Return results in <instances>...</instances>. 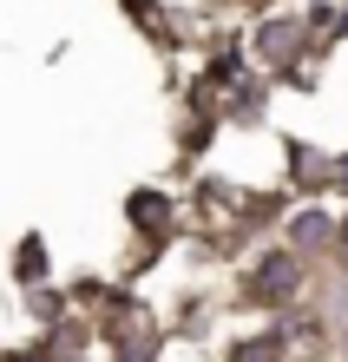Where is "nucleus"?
Segmentation results:
<instances>
[{
	"mask_svg": "<svg viewBox=\"0 0 348 362\" xmlns=\"http://www.w3.org/2000/svg\"><path fill=\"white\" fill-rule=\"evenodd\" d=\"M40 264H47V250H40V238H27L20 244V284H40V276H47Z\"/></svg>",
	"mask_w": 348,
	"mask_h": 362,
	"instance_id": "0eeeda50",
	"label": "nucleus"
},
{
	"mask_svg": "<svg viewBox=\"0 0 348 362\" xmlns=\"http://www.w3.org/2000/svg\"><path fill=\"white\" fill-rule=\"evenodd\" d=\"M329 33L348 40V0H329Z\"/></svg>",
	"mask_w": 348,
	"mask_h": 362,
	"instance_id": "6e6552de",
	"label": "nucleus"
},
{
	"mask_svg": "<svg viewBox=\"0 0 348 362\" xmlns=\"http://www.w3.org/2000/svg\"><path fill=\"white\" fill-rule=\"evenodd\" d=\"M335 191H342V204H348V152L335 158Z\"/></svg>",
	"mask_w": 348,
	"mask_h": 362,
	"instance_id": "9d476101",
	"label": "nucleus"
},
{
	"mask_svg": "<svg viewBox=\"0 0 348 362\" xmlns=\"http://www.w3.org/2000/svg\"><path fill=\"white\" fill-rule=\"evenodd\" d=\"M119 362H158V336L151 329H125L119 336Z\"/></svg>",
	"mask_w": 348,
	"mask_h": 362,
	"instance_id": "423d86ee",
	"label": "nucleus"
},
{
	"mask_svg": "<svg viewBox=\"0 0 348 362\" xmlns=\"http://www.w3.org/2000/svg\"><path fill=\"white\" fill-rule=\"evenodd\" d=\"M125 218H132L151 244H164V238H171V218H178V204H171L164 191H132V198H125Z\"/></svg>",
	"mask_w": 348,
	"mask_h": 362,
	"instance_id": "39448f33",
	"label": "nucleus"
},
{
	"mask_svg": "<svg viewBox=\"0 0 348 362\" xmlns=\"http://www.w3.org/2000/svg\"><path fill=\"white\" fill-rule=\"evenodd\" d=\"M302 296H309V257L302 250H289V244H276V250H263V257L250 264V276H244V303H256V310H296Z\"/></svg>",
	"mask_w": 348,
	"mask_h": 362,
	"instance_id": "f257e3e1",
	"label": "nucleus"
},
{
	"mask_svg": "<svg viewBox=\"0 0 348 362\" xmlns=\"http://www.w3.org/2000/svg\"><path fill=\"white\" fill-rule=\"evenodd\" d=\"M20 362H53V356H20Z\"/></svg>",
	"mask_w": 348,
	"mask_h": 362,
	"instance_id": "9b49d317",
	"label": "nucleus"
},
{
	"mask_svg": "<svg viewBox=\"0 0 348 362\" xmlns=\"http://www.w3.org/2000/svg\"><path fill=\"white\" fill-rule=\"evenodd\" d=\"M289 349H296V329H289V310H282V323H263L256 336H236L230 362H289Z\"/></svg>",
	"mask_w": 348,
	"mask_h": 362,
	"instance_id": "20e7f679",
	"label": "nucleus"
},
{
	"mask_svg": "<svg viewBox=\"0 0 348 362\" xmlns=\"http://www.w3.org/2000/svg\"><path fill=\"white\" fill-rule=\"evenodd\" d=\"M73 362H85V356H73Z\"/></svg>",
	"mask_w": 348,
	"mask_h": 362,
	"instance_id": "f8f14e48",
	"label": "nucleus"
},
{
	"mask_svg": "<svg viewBox=\"0 0 348 362\" xmlns=\"http://www.w3.org/2000/svg\"><path fill=\"white\" fill-rule=\"evenodd\" d=\"M282 244L302 250V257H335V244H342V218L329 204H296L289 218H282Z\"/></svg>",
	"mask_w": 348,
	"mask_h": 362,
	"instance_id": "7ed1b4c3",
	"label": "nucleus"
},
{
	"mask_svg": "<svg viewBox=\"0 0 348 362\" xmlns=\"http://www.w3.org/2000/svg\"><path fill=\"white\" fill-rule=\"evenodd\" d=\"M335 264L348 270V204H342V244H335Z\"/></svg>",
	"mask_w": 348,
	"mask_h": 362,
	"instance_id": "1a4fd4ad",
	"label": "nucleus"
},
{
	"mask_svg": "<svg viewBox=\"0 0 348 362\" xmlns=\"http://www.w3.org/2000/svg\"><path fill=\"white\" fill-rule=\"evenodd\" d=\"M309 20H316V13H302V7L263 13V20H256V33H250V59H256L270 79H289L296 59H309Z\"/></svg>",
	"mask_w": 348,
	"mask_h": 362,
	"instance_id": "f03ea898",
	"label": "nucleus"
}]
</instances>
